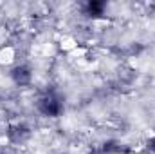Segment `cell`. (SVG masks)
Masks as SVG:
<instances>
[{
  "label": "cell",
  "mask_w": 155,
  "mask_h": 154,
  "mask_svg": "<svg viewBox=\"0 0 155 154\" xmlns=\"http://www.w3.org/2000/svg\"><path fill=\"white\" fill-rule=\"evenodd\" d=\"M38 111L43 116L56 118V116L61 114V111H63V103H61V100H60L54 93H45V94L38 100Z\"/></svg>",
  "instance_id": "1"
}]
</instances>
